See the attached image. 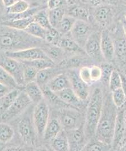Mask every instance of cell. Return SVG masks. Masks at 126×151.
I'll return each mask as SVG.
<instances>
[{
	"mask_svg": "<svg viewBox=\"0 0 126 151\" xmlns=\"http://www.w3.org/2000/svg\"><path fill=\"white\" fill-rule=\"evenodd\" d=\"M113 13L112 10L108 6H101L96 9L94 13L95 19L103 26L109 25L112 21Z\"/></svg>",
	"mask_w": 126,
	"mask_h": 151,
	"instance_id": "obj_20",
	"label": "cell"
},
{
	"mask_svg": "<svg viewBox=\"0 0 126 151\" xmlns=\"http://www.w3.org/2000/svg\"><path fill=\"white\" fill-rule=\"evenodd\" d=\"M111 145L103 143L96 138L93 139L87 143L84 148V151H108L110 150Z\"/></svg>",
	"mask_w": 126,
	"mask_h": 151,
	"instance_id": "obj_36",
	"label": "cell"
},
{
	"mask_svg": "<svg viewBox=\"0 0 126 151\" xmlns=\"http://www.w3.org/2000/svg\"><path fill=\"white\" fill-rule=\"evenodd\" d=\"M5 55L21 62L38 59H50L47 54L38 47H30L20 50L6 51Z\"/></svg>",
	"mask_w": 126,
	"mask_h": 151,
	"instance_id": "obj_9",
	"label": "cell"
},
{
	"mask_svg": "<svg viewBox=\"0 0 126 151\" xmlns=\"http://www.w3.org/2000/svg\"><path fill=\"white\" fill-rule=\"evenodd\" d=\"M119 150H121V151H126V142H125V143H123L122 145L120 147V148Z\"/></svg>",
	"mask_w": 126,
	"mask_h": 151,
	"instance_id": "obj_51",
	"label": "cell"
},
{
	"mask_svg": "<svg viewBox=\"0 0 126 151\" xmlns=\"http://www.w3.org/2000/svg\"><path fill=\"white\" fill-rule=\"evenodd\" d=\"M109 87L111 91L122 87V78L120 74L117 70L112 71L109 78Z\"/></svg>",
	"mask_w": 126,
	"mask_h": 151,
	"instance_id": "obj_40",
	"label": "cell"
},
{
	"mask_svg": "<svg viewBox=\"0 0 126 151\" xmlns=\"http://www.w3.org/2000/svg\"><path fill=\"white\" fill-rule=\"evenodd\" d=\"M58 46L62 48L63 51H66L70 52L84 53L83 49L70 37H61Z\"/></svg>",
	"mask_w": 126,
	"mask_h": 151,
	"instance_id": "obj_25",
	"label": "cell"
},
{
	"mask_svg": "<svg viewBox=\"0 0 126 151\" xmlns=\"http://www.w3.org/2000/svg\"><path fill=\"white\" fill-rule=\"evenodd\" d=\"M38 72V70L35 68L29 65L24 64L23 76L25 84L32 82L35 81Z\"/></svg>",
	"mask_w": 126,
	"mask_h": 151,
	"instance_id": "obj_39",
	"label": "cell"
},
{
	"mask_svg": "<svg viewBox=\"0 0 126 151\" xmlns=\"http://www.w3.org/2000/svg\"><path fill=\"white\" fill-rule=\"evenodd\" d=\"M46 86L52 91L57 92L71 87V84L68 76L63 73H60L51 79Z\"/></svg>",
	"mask_w": 126,
	"mask_h": 151,
	"instance_id": "obj_17",
	"label": "cell"
},
{
	"mask_svg": "<svg viewBox=\"0 0 126 151\" xmlns=\"http://www.w3.org/2000/svg\"><path fill=\"white\" fill-rule=\"evenodd\" d=\"M62 4V0H49L48 2V7L49 10L54 9L60 7Z\"/></svg>",
	"mask_w": 126,
	"mask_h": 151,
	"instance_id": "obj_46",
	"label": "cell"
},
{
	"mask_svg": "<svg viewBox=\"0 0 126 151\" xmlns=\"http://www.w3.org/2000/svg\"><path fill=\"white\" fill-rule=\"evenodd\" d=\"M34 21L33 17L25 18L9 19L2 23V25L10 28L24 31L29 25Z\"/></svg>",
	"mask_w": 126,
	"mask_h": 151,
	"instance_id": "obj_26",
	"label": "cell"
},
{
	"mask_svg": "<svg viewBox=\"0 0 126 151\" xmlns=\"http://www.w3.org/2000/svg\"><path fill=\"white\" fill-rule=\"evenodd\" d=\"M61 35L62 34L55 28L53 27L50 30H47L45 40L55 46H58L59 41L62 37Z\"/></svg>",
	"mask_w": 126,
	"mask_h": 151,
	"instance_id": "obj_41",
	"label": "cell"
},
{
	"mask_svg": "<svg viewBox=\"0 0 126 151\" xmlns=\"http://www.w3.org/2000/svg\"><path fill=\"white\" fill-rule=\"evenodd\" d=\"M18 132L22 141L27 145H34L37 132L34 124L33 118L25 116L17 123Z\"/></svg>",
	"mask_w": 126,
	"mask_h": 151,
	"instance_id": "obj_6",
	"label": "cell"
},
{
	"mask_svg": "<svg viewBox=\"0 0 126 151\" xmlns=\"http://www.w3.org/2000/svg\"><path fill=\"white\" fill-rule=\"evenodd\" d=\"M113 41L115 55H117L122 62H126V38L124 33Z\"/></svg>",
	"mask_w": 126,
	"mask_h": 151,
	"instance_id": "obj_27",
	"label": "cell"
},
{
	"mask_svg": "<svg viewBox=\"0 0 126 151\" xmlns=\"http://www.w3.org/2000/svg\"><path fill=\"white\" fill-rule=\"evenodd\" d=\"M78 74L80 78L88 85H91L93 83V81L91 78L90 67L84 66L81 67L78 71Z\"/></svg>",
	"mask_w": 126,
	"mask_h": 151,
	"instance_id": "obj_43",
	"label": "cell"
},
{
	"mask_svg": "<svg viewBox=\"0 0 126 151\" xmlns=\"http://www.w3.org/2000/svg\"><path fill=\"white\" fill-rule=\"evenodd\" d=\"M121 78H122V88L124 90L126 95V78L125 76L121 75Z\"/></svg>",
	"mask_w": 126,
	"mask_h": 151,
	"instance_id": "obj_49",
	"label": "cell"
},
{
	"mask_svg": "<svg viewBox=\"0 0 126 151\" xmlns=\"http://www.w3.org/2000/svg\"><path fill=\"white\" fill-rule=\"evenodd\" d=\"M43 97L52 106L59 107L60 109L65 108H73L62 101L55 92L52 91L46 86L42 88Z\"/></svg>",
	"mask_w": 126,
	"mask_h": 151,
	"instance_id": "obj_22",
	"label": "cell"
},
{
	"mask_svg": "<svg viewBox=\"0 0 126 151\" xmlns=\"http://www.w3.org/2000/svg\"><path fill=\"white\" fill-rule=\"evenodd\" d=\"M101 33L93 32L87 39L84 46V51L90 58L97 61L104 59L101 47Z\"/></svg>",
	"mask_w": 126,
	"mask_h": 151,
	"instance_id": "obj_11",
	"label": "cell"
},
{
	"mask_svg": "<svg viewBox=\"0 0 126 151\" xmlns=\"http://www.w3.org/2000/svg\"><path fill=\"white\" fill-rule=\"evenodd\" d=\"M40 39L34 37L23 30H18L3 26L0 30V49L6 51L20 50L37 47V41Z\"/></svg>",
	"mask_w": 126,
	"mask_h": 151,
	"instance_id": "obj_1",
	"label": "cell"
},
{
	"mask_svg": "<svg viewBox=\"0 0 126 151\" xmlns=\"http://www.w3.org/2000/svg\"><path fill=\"white\" fill-rule=\"evenodd\" d=\"M24 90L32 102L35 104L43 99L42 88L35 81L26 83Z\"/></svg>",
	"mask_w": 126,
	"mask_h": 151,
	"instance_id": "obj_18",
	"label": "cell"
},
{
	"mask_svg": "<svg viewBox=\"0 0 126 151\" xmlns=\"http://www.w3.org/2000/svg\"><path fill=\"white\" fill-rule=\"evenodd\" d=\"M117 107L111 99L103 101L101 118L95 131V137L103 143L111 145L118 116Z\"/></svg>",
	"mask_w": 126,
	"mask_h": 151,
	"instance_id": "obj_2",
	"label": "cell"
},
{
	"mask_svg": "<svg viewBox=\"0 0 126 151\" xmlns=\"http://www.w3.org/2000/svg\"><path fill=\"white\" fill-rule=\"evenodd\" d=\"M2 2L4 4V5L8 8L9 6H12V5H13L17 0H2Z\"/></svg>",
	"mask_w": 126,
	"mask_h": 151,
	"instance_id": "obj_48",
	"label": "cell"
},
{
	"mask_svg": "<svg viewBox=\"0 0 126 151\" xmlns=\"http://www.w3.org/2000/svg\"><path fill=\"white\" fill-rule=\"evenodd\" d=\"M68 16L77 20H82L87 22L89 19L90 13L88 9L79 6H74L70 9Z\"/></svg>",
	"mask_w": 126,
	"mask_h": 151,
	"instance_id": "obj_32",
	"label": "cell"
},
{
	"mask_svg": "<svg viewBox=\"0 0 126 151\" xmlns=\"http://www.w3.org/2000/svg\"><path fill=\"white\" fill-rule=\"evenodd\" d=\"M101 47L104 59L111 62L115 56L114 41L107 30H104L101 33Z\"/></svg>",
	"mask_w": 126,
	"mask_h": 151,
	"instance_id": "obj_14",
	"label": "cell"
},
{
	"mask_svg": "<svg viewBox=\"0 0 126 151\" xmlns=\"http://www.w3.org/2000/svg\"><path fill=\"white\" fill-rule=\"evenodd\" d=\"M124 1H125V2H126V0H124Z\"/></svg>",
	"mask_w": 126,
	"mask_h": 151,
	"instance_id": "obj_55",
	"label": "cell"
},
{
	"mask_svg": "<svg viewBox=\"0 0 126 151\" xmlns=\"http://www.w3.org/2000/svg\"><path fill=\"white\" fill-rule=\"evenodd\" d=\"M32 103L26 92L21 91L16 101L4 113L1 114V119L4 121H8L16 118L27 109Z\"/></svg>",
	"mask_w": 126,
	"mask_h": 151,
	"instance_id": "obj_8",
	"label": "cell"
},
{
	"mask_svg": "<svg viewBox=\"0 0 126 151\" xmlns=\"http://www.w3.org/2000/svg\"><path fill=\"white\" fill-rule=\"evenodd\" d=\"M125 19H126V12L125 13Z\"/></svg>",
	"mask_w": 126,
	"mask_h": 151,
	"instance_id": "obj_54",
	"label": "cell"
},
{
	"mask_svg": "<svg viewBox=\"0 0 126 151\" xmlns=\"http://www.w3.org/2000/svg\"><path fill=\"white\" fill-rule=\"evenodd\" d=\"M11 90H12V88H10L8 87L1 84L0 83V99L2 98L5 94H6Z\"/></svg>",
	"mask_w": 126,
	"mask_h": 151,
	"instance_id": "obj_47",
	"label": "cell"
},
{
	"mask_svg": "<svg viewBox=\"0 0 126 151\" xmlns=\"http://www.w3.org/2000/svg\"><path fill=\"white\" fill-rule=\"evenodd\" d=\"M14 131L12 126L5 123H0V142L8 143L12 140Z\"/></svg>",
	"mask_w": 126,
	"mask_h": 151,
	"instance_id": "obj_31",
	"label": "cell"
},
{
	"mask_svg": "<svg viewBox=\"0 0 126 151\" xmlns=\"http://www.w3.org/2000/svg\"><path fill=\"white\" fill-rule=\"evenodd\" d=\"M58 119L62 129L66 131L78 128L84 124L81 113L78 109L74 108L59 109Z\"/></svg>",
	"mask_w": 126,
	"mask_h": 151,
	"instance_id": "obj_4",
	"label": "cell"
},
{
	"mask_svg": "<svg viewBox=\"0 0 126 151\" xmlns=\"http://www.w3.org/2000/svg\"><path fill=\"white\" fill-rule=\"evenodd\" d=\"M122 27H123V32L126 38V19L125 18L122 21Z\"/></svg>",
	"mask_w": 126,
	"mask_h": 151,
	"instance_id": "obj_50",
	"label": "cell"
},
{
	"mask_svg": "<svg viewBox=\"0 0 126 151\" xmlns=\"http://www.w3.org/2000/svg\"><path fill=\"white\" fill-rule=\"evenodd\" d=\"M50 117L49 106L45 100L43 99L37 103L34 107L33 120L37 134L43 136V133Z\"/></svg>",
	"mask_w": 126,
	"mask_h": 151,
	"instance_id": "obj_5",
	"label": "cell"
},
{
	"mask_svg": "<svg viewBox=\"0 0 126 151\" xmlns=\"http://www.w3.org/2000/svg\"><path fill=\"white\" fill-rule=\"evenodd\" d=\"M102 69V76H101V81L102 83L105 85L109 86V78L111 74L114 70V68L111 64L106 63L101 66Z\"/></svg>",
	"mask_w": 126,
	"mask_h": 151,
	"instance_id": "obj_42",
	"label": "cell"
},
{
	"mask_svg": "<svg viewBox=\"0 0 126 151\" xmlns=\"http://www.w3.org/2000/svg\"><path fill=\"white\" fill-rule=\"evenodd\" d=\"M68 76L71 82V88L76 96L81 101H86L90 95L89 85L86 83L80 78L78 71L71 70Z\"/></svg>",
	"mask_w": 126,
	"mask_h": 151,
	"instance_id": "obj_13",
	"label": "cell"
},
{
	"mask_svg": "<svg viewBox=\"0 0 126 151\" xmlns=\"http://www.w3.org/2000/svg\"><path fill=\"white\" fill-rule=\"evenodd\" d=\"M22 90L16 88L11 90L0 99V114H2L12 105Z\"/></svg>",
	"mask_w": 126,
	"mask_h": 151,
	"instance_id": "obj_23",
	"label": "cell"
},
{
	"mask_svg": "<svg viewBox=\"0 0 126 151\" xmlns=\"http://www.w3.org/2000/svg\"><path fill=\"white\" fill-rule=\"evenodd\" d=\"M24 31L29 35L40 40H45L47 33V30L34 21L31 22Z\"/></svg>",
	"mask_w": 126,
	"mask_h": 151,
	"instance_id": "obj_28",
	"label": "cell"
},
{
	"mask_svg": "<svg viewBox=\"0 0 126 151\" xmlns=\"http://www.w3.org/2000/svg\"><path fill=\"white\" fill-rule=\"evenodd\" d=\"M51 148L57 151H69V145L66 131L62 129L57 136L50 140Z\"/></svg>",
	"mask_w": 126,
	"mask_h": 151,
	"instance_id": "obj_21",
	"label": "cell"
},
{
	"mask_svg": "<svg viewBox=\"0 0 126 151\" xmlns=\"http://www.w3.org/2000/svg\"><path fill=\"white\" fill-rule=\"evenodd\" d=\"M0 66L15 79L19 87L25 85L23 76L24 64L22 62L5 55L0 56Z\"/></svg>",
	"mask_w": 126,
	"mask_h": 151,
	"instance_id": "obj_7",
	"label": "cell"
},
{
	"mask_svg": "<svg viewBox=\"0 0 126 151\" xmlns=\"http://www.w3.org/2000/svg\"><path fill=\"white\" fill-rule=\"evenodd\" d=\"M57 46H55L53 47H51L48 51V53H46L49 58L53 62L54 60H56L59 58L63 54L62 51H63V50L59 46V47H58Z\"/></svg>",
	"mask_w": 126,
	"mask_h": 151,
	"instance_id": "obj_44",
	"label": "cell"
},
{
	"mask_svg": "<svg viewBox=\"0 0 126 151\" xmlns=\"http://www.w3.org/2000/svg\"><path fill=\"white\" fill-rule=\"evenodd\" d=\"M91 78L94 82H97L100 81L102 76V69L101 67L97 66H93L90 67Z\"/></svg>",
	"mask_w": 126,
	"mask_h": 151,
	"instance_id": "obj_45",
	"label": "cell"
},
{
	"mask_svg": "<svg viewBox=\"0 0 126 151\" xmlns=\"http://www.w3.org/2000/svg\"><path fill=\"white\" fill-rule=\"evenodd\" d=\"M123 118H124V121H125V123L126 127V111L123 113Z\"/></svg>",
	"mask_w": 126,
	"mask_h": 151,
	"instance_id": "obj_52",
	"label": "cell"
},
{
	"mask_svg": "<svg viewBox=\"0 0 126 151\" xmlns=\"http://www.w3.org/2000/svg\"><path fill=\"white\" fill-rule=\"evenodd\" d=\"M76 19L70 16H65L55 28L62 35L70 33L76 21Z\"/></svg>",
	"mask_w": 126,
	"mask_h": 151,
	"instance_id": "obj_29",
	"label": "cell"
},
{
	"mask_svg": "<svg viewBox=\"0 0 126 151\" xmlns=\"http://www.w3.org/2000/svg\"><path fill=\"white\" fill-rule=\"evenodd\" d=\"M103 101L102 91L101 88L97 87L93 91L86 110L84 129L86 136L89 137L95 134L102 112Z\"/></svg>",
	"mask_w": 126,
	"mask_h": 151,
	"instance_id": "obj_3",
	"label": "cell"
},
{
	"mask_svg": "<svg viewBox=\"0 0 126 151\" xmlns=\"http://www.w3.org/2000/svg\"><path fill=\"white\" fill-rule=\"evenodd\" d=\"M29 9V4L25 0H17L12 6L7 8L9 14H18L22 13Z\"/></svg>",
	"mask_w": 126,
	"mask_h": 151,
	"instance_id": "obj_37",
	"label": "cell"
},
{
	"mask_svg": "<svg viewBox=\"0 0 126 151\" xmlns=\"http://www.w3.org/2000/svg\"><path fill=\"white\" fill-rule=\"evenodd\" d=\"M58 74H59V71L56 68H53V67L40 70L38 72L35 82L42 88L46 86L51 79Z\"/></svg>",
	"mask_w": 126,
	"mask_h": 151,
	"instance_id": "obj_24",
	"label": "cell"
},
{
	"mask_svg": "<svg viewBox=\"0 0 126 151\" xmlns=\"http://www.w3.org/2000/svg\"><path fill=\"white\" fill-rule=\"evenodd\" d=\"M111 98L117 108L122 107L126 103V93L122 87L112 91Z\"/></svg>",
	"mask_w": 126,
	"mask_h": 151,
	"instance_id": "obj_38",
	"label": "cell"
},
{
	"mask_svg": "<svg viewBox=\"0 0 126 151\" xmlns=\"http://www.w3.org/2000/svg\"><path fill=\"white\" fill-rule=\"evenodd\" d=\"M0 83L12 89L18 88L19 87L15 79L11 76L6 70H5L1 66H0Z\"/></svg>",
	"mask_w": 126,
	"mask_h": 151,
	"instance_id": "obj_34",
	"label": "cell"
},
{
	"mask_svg": "<svg viewBox=\"0 0 126 151\" xmlns=\"http://www.w3.org/2000/svg\"><path fill=\"white\" fill-rule=\"evenodd\" d=\"M89 1H90V2H95V1L97 0H89Z\"/></svg>",
	"mask_w": 126,
	"mask_h": 151,
	"instance_id": "obj_53",
	"label": "cell"
},
{
	"mask_svg": "<svg viewBox=\"0 0 126 151\" xmlns=\"http://www.w3.org/2000/svg\"><path fill=\"white\" fill-rule=\"evenodd\" d=\"M62 129V128L58 118L49 119L43 135L44 140L50 141L58 135Z\"/></svg>",
	"mask_w": 126,
	"mask_h": 151,
	"instance_id": "obj_19",
	"label": "cell"
},
{
	"mask_svg": "<svg viewBox=\"0 0 126 151\" xmlns=\"http://www.w3.org/2000/svg\"><path fill=\"white\" fill-rule=\"evenodd\" d=\"M84 124L80 127L66 131L69 145V151L83 150L86 145V135L84 132Z\"/></svg>",
	"mask_w": 126,
	"mask_h": 151,
	"instance_id": "obj_12",
	"label": "cell"
},
{
	"mask_svg": "<svg viewBox=\"0 0 126 151\" xmlns=\"http://www.w3.org/2000/svg\"><path fill=\"white\" fill-rule=\"evenodd\" d=\"M55 93L62 101L71 107L79 109L82 107V103L84 101H81L76 96L71 87L65 88Z\"/></svg>",
	"mask_w": 126,
	"mask_h": 151,
	"instance_id": "obj_16",
	"label": "cell"
},
{
	"mask_svg": "<svg viewBox=\"0 0 126 151\" xmlns=\"http://www.w3.org/2000/svg\"><path fill=\"white\" fill-rule=\"evenodd\" d=\"M123 113L124 112L122 111L120 112L119 113L118 112L112 142L113 146L115 147H119L120 148L123 144V142L126 134V127L124 121Z\"/></svg>",
	"mask_w": 126,
	"mask_h": 151,
	"instance_id": "obj_15",
	"label": "cell"
},
{
	"mask_svg": "<svg viewBox=\"0 0 126 151\" xmlns=\"http://www.w3.org/2000/svg\"><path fill=\"white\" fill-rule=\"evenodd\" d=\"M92 33L91 27L87 22L76 19L70 33L71 37L83 49Z\"/></svg>",
	"mask_w": 126,
	"mask_h": 151,
	"instance_id": "obj_10",
	"label": "cell"
},
{
	"mask_svg": "<svg viewBox=\"0 0 126 151\" xmlns=\"http://www.w3.org/2000/svg\"><path fill=\"white\" fill-rule=\"evenodd\" d=\"M22 63L34 67L38 71L48 68L54 67V62L50 59H35L32 61L25 62Z\"/></svg>",
	"mask_w": 126,
	"mask_h": 151,
	"instance_id": "obj_35",
	"label": "cell"
},
{
	"mask_svg": "<svg viewBox=\"0 0 126 151\" xmlns=\"http://www.w3.org/2000/svg\"><path fill=\"white\" fill-rule=\"evenodd\" d=\"M48 16L51 25L53 27L56 28L59 24V22L65 16V10L60 7L54 9L49 10Z\"/></svg>",
	"mask_w": 126,
	"mask_h": 151,
	"instance_id": "obj_33",
	"label": "cell"
},
{
	"mask_svg": "<svg viewBox=\"0 0 126 151\" xmlns=\"http://www.w3.org/2000/svg\"><path fill=\"white\" fill-rule=\"evenodd\" d=\"M34 21L42 27L48 30L53 27L51 25L48 16V11L46 10H41L38 11L33 16Z\"/></svg>",
	"mask_w": 126,
	"mask_h": 151,
	"instance_id": "obj_30",
	"label": "cell"
}]
</instances>
